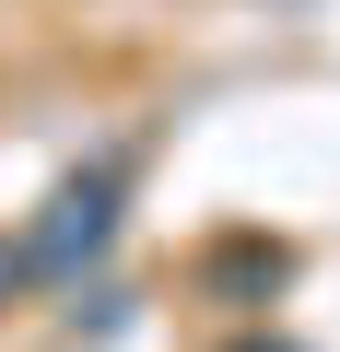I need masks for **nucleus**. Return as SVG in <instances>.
<instances>
[{"label": "nucleus", "mask_w": 340, "mask_h": 352, "mask_svg": "<svg viewBox=\"0 0 340 352\" xmlns=\"http://www.w3.org/2000/svg\"><path fill=\"white\" fill-rule=\"evenodd\" d=\"M106 235H117V176H71V188L47 200V223L24 235V270H36V282H71Z\"/></svg>", "instance_id": "1"}, {"label": "nucleus", "mask_w": 340, "mask_h": 352, "mask_svg": "<svg viewBox=\"0 0 340 352\" xmlns=\"http://www.w3.org/2000/svg\"><path fill=\"white\" fill-rule=\"evenodd\" d=\"M12 282H24V247H0V294H12Z\"/></svg>", "instance_id": "2"}, {"label": "nucleus", "mask_w": 340, "mask_h": 352, "mask_svg": "<svg viewBox=\"0 0 340 352\" xmlns=\"http://www.w3.org/2000/svg\"><path fill=\"white\" fill-rule=\"evenodd\" d=\"M235 352H293V340H235Z\"/></svg>", "instance_id": "3"}]
</instances>
